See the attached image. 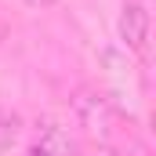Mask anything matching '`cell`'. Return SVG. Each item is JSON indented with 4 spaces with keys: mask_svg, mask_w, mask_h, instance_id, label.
I'll use <instances>...</instances> for the list:
<instances>
[{
    "mask_svg": "<svg viewBox=\"0 0 156 156\" xmlns=\"http://www.w3.org/2000/svg\"><path fill=\"white\" fill-rule=\"evenodd\" d=\"M26 4H29V7H51L55 0H26Z\"/></svg>",
    "mask_w": 156,
    "mask_h": 156,
    "instance_id": "cell-6",
    "label": "cell"
},
{
    "mask_svg": "<svg viewBox=\"0 0 156 156\" xmlns=\"http://www.w3.org/2000/svg\"><path fill=\"white\" fill-rule=\"evenodd\" d=\"M73 116H76V123L83 127V134H87L94 145L116 149L123 138L131 142V131L123 127L120 109L109 102V98H105V94H98V91L80 87L76 94H73Z\"/></svg>",
    "mask_w": 156,
    "mask_h": 156,
    "instance_id": "cell-1",
    "label": "cell"
},
{
    "mask_svg": "<svg viewBox=\"0 0 156 156\" xmlns=\"http://www.w3.org/2000/svg\"><path fill=\"white\" fill-rule=\"evenodd\" d=\"M15 134H18V120L7 116V113H0V149H7L15 142Z\"/></svg>",
    "mask_w": 156,
    "mask_h": 156,
    "instance_id": "cell-4",
    "label": "cell"
},
{
    "mask_svg": "<svg viewBox=\"0 0 156 156\" xmlns=\"http://www.w3.org/2000/svg\"><path fill=\"white\" fill-rule=\"evenodd\" d=\"M40 149L47 156H76L73 149V142H69V134L62 131V127H55V123H44V131H40Z\"/></svg>",
    "mask_w": 156,
    "mask_h": 156,
    "instance_id": "cell-3",
    "label": "cell"
},
{
    "mask_svg": "<svg viewBox=\"0 0 156 156\" xmlns=\"http://www.w3.org/2000/svg\"><path fill=\"white\" fill-rule=\"evenodd\" d=\"M83 156H123V153H116V149H105V145H94L91 153H83Z\"/></svg>",
    "mask_w": 156,
    "mask_h": 156,
    "instance_id": "cell-5",
    "label": "cell"
},
{
    "mask_svg": "<svg viewBox=\"0 0 156 156\" xmlns=\"http://www.w3.org/2000/svg\"><path fill=\"white\" fill-rule=\"evenodd\" d=\"M120 40L134 51H145L149 44V11L142 0H123V11H120Z\"/></svg>",
    "mask_w": 156,
    "mask_h": 156,
    "instance_id": "cell-2",
    "label": "cell"
}]
</instances>
